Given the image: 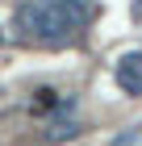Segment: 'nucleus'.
I'll list each match as a JSON object with an SVG mask.
<instances>
[{"label":"nucleus","mask_w":142,"mask_h":146,"mask_svg":"<svg viewBox=\"0 0 142 146\" xmlns=\"http://www.w3.org/2000/svg\"><path fill=\"white\" fill-rule=\"evenodd\" d=\"M59 100H63V96H59L55 88H38V92H33V109H38V113H50V109L59 113Z\"/></svg>","instance_id":"4"},{"label":"nucleus","mask_w":142,"mask_h":146,"mask_svg":"<svg viewBox=\"0 0 142 146\" xmlns=\"http://www.w3.org/2000/svg\"><path fill=\"white\" fill-rule=\"evenodd\" d=\"M0 46H4V34H0Z\"/></svg>","instance_id":"6"},{"label":"nucleus","mask_w":142,"mask_h":146,"mask_svg":"<svg viewBox=\"0 0 142 146\" xmlns=\"http://www.w3.org/2000/svg\"><path fill=\"white\" fill-rule=\"evenodd\" d=\"M117 88L125 96H142V50H130L117 58Z\"/></svg>","instance_id":"2"},{"label":"nucleus","mask_w":142,"mask_h":146,"mask_svg":"<svg viewBox=\"0 0 142 146\" xmlns=\"http://www.w3.org/2000/svg\"><path fill=\"white\" fill-rule=\"evenodd\" d=\"M113 146H142V125H134V129H125V134L117 138Z\"/></svg>","instance_id":"5"},{"label":"nucleus","mask_w":142,"mask_h":146,"mask_svg":"<svg viewBox=\"0 0 142 146\" xmlns=\"http://www.w3.org/2000/svg\"><path fill=\"white\" fill-rule=\"evenodd\" d=\"M92 21L88 0H25L17 9V29L25 42L38 46H67Z\"/></svg>","instance_id":"1"},{"label":"nucleus","mask_w":142,"mask_h":146,"mask_svg":"<svg viewBox=\"0 0 142 146\" xmlns=\"http://www.w3.org/2000/svg\"><path fill=\"white\" fill-rule=\"evenodd\" d=\"M79 129H84V125H79V121H50V125H46V142H67V138H75L79 134Z\"/></svg>","instance_id":"3"}]
</instances>
